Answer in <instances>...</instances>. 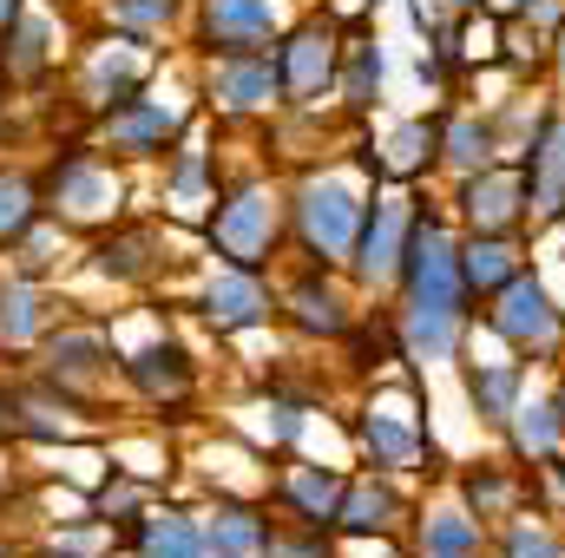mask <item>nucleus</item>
<instances>
[{"mask_svg":"<svg viewBox=\"0 0 565 558\" xmlns=\"http://www.w3.org/2000/svg\"><path fill=\"white\" fill-rule=\"evenodd\" d=\"M211 315H224V322H250V315H257V289H250V282H224V289H211Z\"/></svg>","mask_w":565,"mask_h":558,"instance_id":"nucleus-1","label":"nucleus"},{"mask_svg":"<svg viewBox=\"0 0 565 558\" xmlns=\"http://www.w3.org/2000/svg\"><path fill=\"white\" fill-rule=\"evenodd\" d=\"M151 552H158V558H198V539H191L184 526H171V519H164V526H151Z\"/></svg>","mask_w":565,"mask_h":558,"instance_id":"nucleus-2","label":"nucleus"}]
</instances>
